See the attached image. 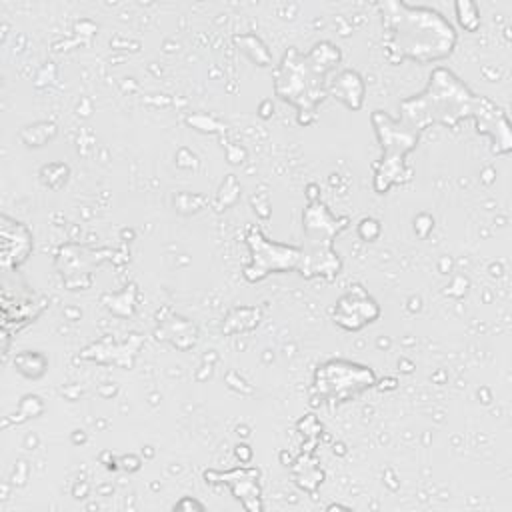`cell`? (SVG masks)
I'll return each mask as SVG.
<instances>
[{
  "label": "cell",
  "mask_w": 512,
  "mask_h": 512,
  "mask_svg": "<svg viewBox=\"0 0 512 512\" xmlns=\"http://www.w3.org/2000/svg\"><path fill=\"white\" fill-rule=\"evenodd\" d=\"M400 120L420 134L430 126L456 128L464 120H472L478 134L486 136L494 154L512 150L510 120L502 106L488 96L472 92V88L446 66H436L426 86L400 102Z\"/></svg>",
  "instance_id": "6da1fadb"
},
{
  "label": "cell",
  "mask_w": 512,
  "mask_h": 512,
  "mask_svg": "<svg viewBox=\"0 0 512 512\" xmlns=\"http://www.w3.org/2000/svg\"><path fill=\"white\" fill-rule=\"evenodd\" d=\"M206 482H214V484H226L234 498L242 502V506L246 510H260L262 502H260V470L256 468H236L230 472H206Z\"/></svg>",
  "instance_id": "9c48e42d"
},
{
  "label": "cell",
  "mask_w": 512,
  "mask_h": 512,
  "mask_svg": "<svg viewBox=\"0 0 512 512\" xmlns=\"http://www.w3.org/2000/svg\"><path fill=\"white\" fill-rule=\"evenodd\" d=\"M358 234L362 240L366 242H372L380 236V222L374 220V218H364L360 224H358Z\"/></svg>",
  "instance_id": "4fadbf2b"
},
{
  "label": "cell",
  "mask_w": 512,
  "mask_h": 512,
  "mask_svg": "<svg viewBox=\"0 0 512 512\" xmlns=\"http://www.w3.org/2000/svg\"><path fill=\"white\" fill-rule=\"evenodd\" d=\"M376 384L370 366L344 358H332L316 366L312 376V394L320 402L342 404Z\"/></svg>",
  "instance_id": "8992f818"
},
{
  "label": "cell",
  "mask_w": 512,
  "mask_h": 512,
  "mask_svg": "<svg viewBox=\"0 0 512 512\" xmlns=\"http://www.w3.org/2000/svg\"><path fill=\"white\" fill-rule=\"evenodd\" d=\"M350 226L348 216H336L320 196L308 194V204L302 212L304 244L300 246L298 274L304 278L332 280L342 270V258L334 250V240Z\"/></svg>",
  "instance_id": "3957f363"
},
{
  "label": "cell",
  "mask_w": 512,
  "mask_h": 512,
  "mask_svg": "<svg viewBox=\"0 0 512 512\" xmlns=\"http://www.w3.org/2000/svg\"><path fill=\"white\" fill-rule=\"evenodd\" d=\"M326 96L344 104L348 110L356 112L364 106L366 100V82L358 70L344 68L334 72L328 78Z\"/></svg>",
  "instance_id": "30bf717a"
},
{
  "label": "cell",
  "mask_w": 512,
  "mask_h": 512,
  "mask_svg": "<svg viewBox=\"0 0 512 512\" xmlns=\"http://www.w3.org/2000/svg\"><path fill=\"white\" fill-rule=\"evenodd\" d=\"M330 74L320 70L306 52L288 48L274 70V94L296 108V120L300 126L316 122L320 104L328 98Z\"/></svg>",
  "instance_id": "277c9868"
},
{
  "label": "cell",
  "mask_w": 512,
  "mask_h": 512,
  "mask_svg": "<svg viewBox=\"0 0 512 512\" xmlns=\"http://www.w3.org/2000/svg\"><path fill=\"white\" fill-rule=\"evenodd\" d=\"M380 314L382 310L378 302L364 290L362 284L350 286L332 306V322L346 332L362 330L364 326L376 322Z\"/></svg>",
  "instance_id": "ba28073f"
},
{
  "label": "cell",
  "mask_w": 512,
  "mask_h": 512,
  "mask_svg": "<svg viewBox=\"0 0 512 512\" xmlns=\"http://www.w3.org/2000/svg\"><path fill=\"white\" fill-rule=\"evenodd\" d=\"M12 246H16L14 268H18L34 248L32 232L22 222H16V220H10L8 216H2V256L8 254L12 250Z\"/></svg>",
  "instance_id": "8fae6325"
},
{
  "label": "cell",
  "mask_w": 512,
  "mask_h": 512,
  "mask_svg": "<svg viewBox=\"0 0 512 512\" xmlns=\"http://www.w3.org/2000/svg\"><path fill=\"white\" fill-rule=\"evenodd\" d=\"M250 262L244 268V278L252 284L262 282L270 274L296 272L300 266V246L270 240L258 226H248L244 234Z\"/></svg>",
  "instance_id": "52a82bcc"
},
{
  "label": "cell",
  "mask_w": 512,
  "mask_h": 512,
  "mask_svg": "<svg viewBox=\"0 0 512 512\" xmlns=\"http://www.w3.org/2000/svg\"><path fill=\"white\" fill-rule=\"evenodd\" d=\"M370 124L380 146V156L372 164V188L382 196L394 186H402L412 180V168L406 158L416 150L422 134L384 110H374L370 114Z\"/></svg>",
  "instance_id": "5b68a950"
},
{
  "label": "cell",
  "mask_w": 512,
  "mask_h": 512,
  "mask_svg": "<svg viewBox=\"0 0 512 512\" xmlns=\"http://www.w3.org/2000/svg\"><path fill=\"white\" fill-rule=\"evenodd\" d=\"M376 8L382 16L384 52L390 64L406 60L436 64L452 56L458 32L442 12L402 0H384Z\"/></svg>",
  "instance_id": "7a4b0ae2"
},
{
  "label": "cell",
  "mask_w": 512,
  "mask_h": 512,
  "mask_svg": "<svg viewBox=\"0 0 512 512\" xmlns=\"http://www.w3.org/2000/svg\"><path fill=\"white\" fill-rule=\"evenodd\" d=\"M454 8H456L458 24H460L466 32H476L478 26H480V12H478V6L472 4V2H456Z\"/></svg>",
  "instance_id": "7c38bea8"
}]
</instances>
